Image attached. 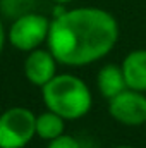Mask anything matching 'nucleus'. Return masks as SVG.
Returning a JSON list of instances; mask_svg holds the SVG:
<instances>
[{
  "instance_id": "6",
  "label": "nucleus",
  "mask_w": 146,
  "mask_h": 148,
  "mask_svg": "<svg viewBox=\"0 0 146 148\" xmlns=\"http://www.w3.org/2000/svg\"><path fill=\"white\" fill-rule=\"evenodd\" d=\"M57 64L59 62L50 50L36 48L33 52H28V57L24 60V76L33 86L43 88L57 76Z\"/></svg>"
},
{
  "instance_id": "3",
  "label": "nucleus",
  "mask_w": 146,
  "mask_h": 148,
  "mask_svg": "<svg viewBox=\"0 0 146 148\" xmlns=\"http://www.w3.org/2000/svg\"><path fill=\"white\" fill-rule=\"evenodd\" d=\"M36 136V115L26 107L0 114V148H24Z\"/></svg>"
},
{
  "instance_id": "9",
  "label": "nucleus",
  "mask_w": 146,
  "mask_h": 148,
  "mask_svg": "<svg viewBox=\"0 0 146 148\" xmlns=\"http://www.w3.org/2000/svg\"><path fill=\"white\" fill-rule=\"evenodd\" d=\"M65 131V119L60 117L59 114L52 110H46L43 114L36 115V136L45 140V141H52L59 136H62Z\"/></svg>"
},
{
  "instance_id": "2",
  "label": "nucleus",
  "mask_w": 146,
  "mask_h": 148,
  "mask_svg": "<svg viewBox=\"0 0 146 148\" xmlns=\"http://www.w3.org/2000/svg\"><path fill=\"white\" fill-rule=\"evenodd\" d=\"M41 98L48 110L65 121H76L91 110L93 97L88 84L74 74H57L41 88Z\"/></svg>"
},
{
  "instance_id": "11",
  "label": "nucleus",
  "mask_w": 146,
  "mask_h": 148,
  "mask_svg": "<svg viewBox=\"0 0 146 148\" xmlns=\"http://www.w3.org/2000/svg\"><path fill=\"white\" fill-rule=\"evenodd\" d=\"M5 28H3V23H2V19H0V52H2V48H3V45H5Z\"/></svg>"
},
{
  "instance_id": "12",
  "label": "nucleus",
  "mask_w": 146,
  "mask_h": 148,
  "mask_svg": "<svg viewBox=\"0 0 146 148\" xmlns=\"http://www.w3.org/2000/svg\"><path fill=\"white\" fill-rule=\"evenodd\" d=\"M52 2H55V3H59V5H64V3H69V2H72V0H52Z\"/></svg>"
},
{
  "instance_id": "1",
  "label": "nucleus",
  "mask_w": 146,
  "mask_h": 148,
  "mask_svg": "<svg viewBox=\"0 0 146 148\" xmlns=\"http://www.w3.org/2000/svg\"><path fill=\"white\" fill-rule=\"evenodd\" d=\"M119 40L117 19L98 7H77L53 17L48 50L59 64L81 67L103 59Z\"/></svg>"
},
{
  "instance_id": "4",
  "label": "nucleus",
  "mask_w": 146,
  "mask_h": 148,
  "mask_svg": "<svg viewBox=\"0 0 146 148\" xmlns=\"http://www.w3.org/2000/svg\"><path fill=\"white\" fill-rule=\"evenodd\" d=\"M50 24L52 21H48V17H45L43 14L36 12L23 14L16 17L14 23L10 24L7 40L14 48L21 52H33L48 40Z\"/></svg>"
},
{
  "instance_id": "7",
  "label": "nucleus",
  "mask_w": 146,
  "mask_h": 148,
  "mask_svg": "<svg viewBox=\"0 0 146 148\" xmlns=\"http://www.w3.org/2000/svg\"><path fill=\"white\" fill-rule=\"evenodd\" d=\"M122 73L126 77V84L129 90L134 91H146V50L145 48H138L129 52L122 64Z\"/></svg>"
},
{
  "instance_id": "5",
  "label": "nucleus",
  "mask_w": 146,
  "mask_h": 148,
  "mask_svg": "<svg viewBox=\"0 0 146 148\" xmlns=\"http://www.w3.org/2000/svg\"><path fill=\"white\" fill-rule=\"evenodd\" d=\"M108 114L119 124L143 126L146 122V95L127 88L108 100Z\"/></svg>"
},
{
  "instance_id": "8",
  "label": "nucleus",
  "mask_w": 146,
  "mask_h": 148,
  "mask_svg": "<svg viewBox=\"0 0 146 148\" xmlns=\"http://www.w3.org/2000/svg\"><path fill=\"white\" fill-rule=\"evenodd\" d=\"M96 86H98L100 95L105 97L107 100L117 97L124 90H127L122 67L117 66V64H107V66H103L98 71V74H96Z\"/></svg>"
},
{
  "instance_id": "10",
  "label": "nucleus",
  "mask_w": 146,
  "mask_h": 148,
  "mask_svg": "<svg viewBox=\"0 0 146 148\" xmlns=\"http://www.w3.org/2000/svg\"><path fill=\"white\" fill-rule=\"evenodd\" d=\"M46 148H81V145L76 138L69 136V134H62V136L48 141Z\"/></svg>"
},
{
  "instance_id": "13",
  "label": "nucleus",
  "mask_w": 146,
  "mask_h": 148,
  "mask_svg": "<svg viewBox=\"0 0 146 148\" xmlns=\"http://www.w3.org/2000/svg\"><path fill=\"white\" fill-rule=\"evenodd\" d=\"M113 148H134V147H131V145H119V147H113Z\"/></svg>"
}]
</instances>
